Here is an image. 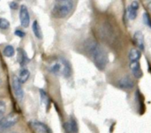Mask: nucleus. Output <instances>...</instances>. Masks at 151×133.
<instances>
[{
    "mask_svg": "<svg viewBox=\"0 0 151 133\" xmlns=\"http://www.w3.org/2000/svg\"><path fill=\"white\" fill-rule=\"evenodd\" d=\"M87 51L91 56L93 62L100 70H104L108 62V57L105 51L94 41H90L87 44Z\"/></svg>",
    "mask_w": 151,
    "mask_h": 133,
    "instance_id": "obj_1",
    "label": "nucleus"
},
{
    "mask_svg": "<svg viewBox=\"0 0 151 133\" xmlns=\"http://www.w3.org/2000/svg\"><path fill=\"white\" fill-rule=\"evenodd\" d=\"M73 8V0H59L57 1L53 9L52 14L58 19H64L70 14Z\"/></svg>",
    "mask_w": 151,
    "mask_h": 133,
    "instance_id": "obj_2",
    "label": "nucleus"
},
{
    "mask_svg": "<svg viewBox=\"0 0 151 133\" xmlns=\"http://www.w3.org/2000/svg\"><path fill=\"white\" fill-rule=\"evenodd\" d=\"M49 70L54 75L64 76L65 77H68L71 75L70 65L64 59H58L52 61L49 66Z\"/></svg>",
    "mask_w": 151,
    "mask_h": 133,
    "instance_id": "obj_3",
    "label": "nucleus"
},
{
    "mask_svg": "<svg viewBox=\"0 0 151 133\" xmlns=\"http://www.w3.org/2000/svg\"><path fill=\"white\" fill-rule=\"evenodd\" d=\"M19 120V116L16 113H11L6 116H4L0 122L1 129H8L14 126Z\"/></svg>",
    "mask_w": 151,
    "mask_h": 133,
    "instance_id": "obj_4",
    "label": "nucleus"
},
{
    "mask_svg": "<svg viewBox=\"0 0 151 133\" xmlns=\"http://www.w3.org/2000/svg\"><path fill=\"white\" fill-rule=\"evenodd\" d=\"M19 20L20 24L24 28H27L30 22V17L29 12L27 10V7L24 4H22L19 8Z\"/></svg>",
    "mask_w": 151,
    "mask_h": 133,
    "instance_id": "obj_5",
    "label": "nucleus"
},
{
    "mask_svg": "<svg viewBox=\"0 0 151 133\" xmlns=\"http://www.w3.org/2000/svg\"><path fill=\"white\" fill-rule=\"evenodd\" d=\"M12 88L13 92L19 100H21L24 97V92L21 87V82L19 81V77L13 76L12 77Z\"/></svg>",
    "mask_w": 151,
    "mask_h": 133,
    "instance_id": "obj_6",
    "label": "nucleus"
},
{
    "mask_svg": "<svg viewBox=\"0 0 151 133\" xmlns=\"http://www.w3.org/2000/svg\"><path fill=\"white\" fill-rule=\"evenodd\" d=\"M117 84L120 89H124V90H130V89H133L134 87V80L128 76H126L120 78L118 81Z\"/></svg>",
    "mask_w": 151,
    "mask_h": 133,
    "instance_id": "obj_7",
    "label": "nucleus"
},
{
    "mask_svg": "<svg viewBox=\"0 0 151 133\" xmlns=\"http://www.w3.org/2000/svg\"><path fill=\"white\" fill-rule=\"evenodd\" d=\"M134 41L135 45L138 49H140L142 52L145 51V40L144 36L141 31H136L134 35Z\"/></svg>",
    "mask_w": 151,
    "mask_h": 133,
    "instance_id": "obj_8",
    "label": "nucleus"
},
{
    "mask_svg": "<svg viewBox=\"0 0 151 133\" xmlns=\"http://www.w3.org/2000/svg\"><path fill=\"white\" fill-rule=\"evenodd\" d=\"M129 68L132 71V74L134 76V77L136 78H141L143 76L142 70L141 68V65L139 60H135V61H130L129 64Z\"/></svg>",
    "mask_w": 151,
    "mask_h": 133,
    "instance_id": "obj_9",
    "label": "nucleus"
},
{
    "mask_svg": "<svg viewBox=\"0 0 151 133\" xmlns=\"http://www.w3.org/2000/svg\"><path fill=\"white\" fill-rule=\"evenodd\" d=\"M30 126L34 132L37 133H48L50 132V129L42 123L37 122V121H33L30 123Z\"/></svg>",
    "mask_w": 151,
    "mask_h": 133,
    "instance_id": "obj_10",
    "label": "nucleus"
},
{
    "mask_svg": "<svg viewBox=\"0 0 151 133\" xmlns=\"http://www.w3.org/2000/svg\"><path fill=\"white\" fill-rule=\"evenodd\" d=\"M64 129L66 132H78L77 123L74 119H71L64 124Z\"/></svg>",
    "mask_w": 151,
    "mask_h": 133,
    "instance_id": "obj_11",
    "label": "nucleus"
},
{
    "mask_svg": "<svg viewBox=\"0 0 151 133\" xmlns=\"http://www.w3.org/2000/svg\"><path fill=\"white\" fill-rule=\"evenodd\" d=\"M142 56V51L138 48H132L128 52V59L130 61L139 60Z\"/></svg>",
    "mask_w": 151,
    "mask_h": 133,
    "instance_id": "obj_12",
    "label": "nucleus"
},
{
    "mask_svg": "<svg viewBox=\"0 0 151 133\" xmlns=\"http://www.w3.org/2000/svg\"><path fill=\"white\" fill-rule=\"evenodd\" d=\"M18 52H19V54H18V60H19V63L21 65V66H25L28 61H29V59L27 58L26 52L24 50L22 49H18Z\"/></svg>",
    "mask_w": 151,
    "mask_h": 133,
    "instance_id": "obj_13",
    "label": "nucleus"
},
{
    "mask_svg": "<svg viewBox=\"0 0 151 133\" xmlns=\"http://www.w3.org/2000/svg\"><path fill=\"white\" fill-rule=\"evenodd\" d=\"M30 76V72L27 69V68H22L20 71H19V81L21 82V84H25L28 78Z\"/></svg>",
    "mask_w": 151,
    "mask_h": 133,
    "instance_id": "obj_14",
    "label": "nucleus"
},
{
    "mask_svg": "<svg viewBox=\"0 0 151 133\" xmlns=\"http://www.w3.org/2000/svg\"><path fill=\"white\" fill-rule=\"evenodd\" d=\"M32 28H33V32H34V35L38 38V39H41L42 35V29L40 28V25L38 23L37 20H35L33 22V26H32Z\"/></svg>",
    "mask_w": 151,
    "mask_h": 133,
    "instance_id": "obj_15",
    "label": "nucleus"
},
{
    "mask_svg": "<svg viewBox=\"0 0 151 133\" xmlns=\"http://www.w3.org/2000/svg\"><path fill=\"white\" fill-rule=\"evenodd\" d=\"M3 53L5 57H12L14 55V48L12 45H7L4 47Z\"/></svg>",
    "mask_w": 151,
    "mask_h": 133,
    "instance_id": "obj_16",
    "label": "nucleus"
},
{
    "mask_svg": "<svg viewBox=\"0 0 151 133\" xmlns=\"http://www.w3.org/2000/svg\"><path fill=\"white\" fill-rule=\"evenodd\" d=\"M137 11L138 10L134 9V8H132V7L129 6L128 7V11H127V12H128V18L130 20H135L136 17H137Z\"/></svg>",
    "mask_w": 151,
    "mask_h": 133,
    "instance_id": "obj_17",
    "label": "nucleus"
},
{
    "mask_svg": "<svg viewBox=\"0 0 151 133\" xmlns=\"http://www.w3.org/2000/svg\"><path fill=\"white\" fill-rule=\"evenodd\" d=\"M40 95H41V101L43 105L47 106L48 105V102H49V99H48V96H47V93L43 91V90H40Z\"/></svg>",
    "mask_w": 151,
    "mask_h": 133,
    "instance_id": "obj_18",
    "label": "nucleus"
},
{
    "mask_svg": "<svg viewBox=\"0 0 151 133\" xmlns=\"http://www.w3.org/2000/svg\"><path fill=\"white\" fill-rule=\"evenodd\" d=\"M9 27H10V22L4 18H0V28L7 29Z\"/></svg>",
    "mask_w": 151,
    "mask_h": 133,
    "instance_id": "obj_19",
    "label": "nucleus"
},
{
    "mask_svg": "<svg viewBox=\"0 0 151 133\" xmlns=\"http://www.w3.org/2000/svg\"><path fill=\"white\" fill-rule=\"evenodd\" d=\"M142 18H143V22L145 23V25H147L149 28H151V18L150 14L148 12H144Z\"/></svg>",
    "mask_w": 151,
    "mask_h": 133,
    "instance_id": "obj_20",
    "label": "nucleus"
},
{
    "mask_svg": "<svg viewBox=\"0 0 151 133\" xmlns=\"http://www.w3.org/2000/svg\"><path fill=\"white\" fill-rule=\"evenodd\" d=\"M5 108H6V107H5L4 102L0 100V114H3L4 115V113L5 111Z\"/></svg>",
    "mask_w": 151,
    "mask_h": 133,
    "instance_id": "obj_21",
    "label": "nucleus"
},
{
    "mask_svg": "<svg viewBox=\"0 0 151 133\" xmlns=\"http://www.w3.org/2000/svg\"><path fill=\"white\" fill-rule=\"evenodd\" d=\"M15 35L19 36V37H24L25 36V33L22 30H16L15 31Z\"/></svg>",
    "mask_w": 151,
    "mask_h": 133,
    "instance_id": "obj_22",
    "label": "nucleus"
},
{
    "mask_svg": "<svg viewBox=\"0 0 151 133\" xmlns=\"http://www.w3.org/2000/svg\"><path fill=\"white\" fill-rule=\"evenodd\" d=\"M10 7H11L12 9H17V8H18V4H17V3H15V2H11V3H10Z\"/></svg>",
    "mask_w": 151,
    "mask_h": 133,
    "instance_id": "obj_23",
    "label": "nucleus"
},
{
    "mask_svg": "<svg viewBox=\"0 0 151 133\" xmlns=\"http://www.w3.org/2000/svg\"><path fill=\"white\" fill-rule=\"evenodd\" d=\"M148 8L151 11V0L149 2V4H148Z\"/></svg>",
    "mask_w": 151,
    "mask_h": 133,
    "instance_id": "obj_24",
    "label": "nucleus"
},
{
    "mask_svg": "<svg viewBox=\"0 0 151 133\" xmlns=\"http://www.w3.org/2000/svg\"><path fill=\"white\" fill-rule=\"evenodd\" d=\"M4 116V115H3V114H0V122H1V120H2V118H3V117H4V116Z\"/></svg>",
    "mask_w": 151,
    "mask_h": 133,
    "instance_id": "obj_25",
    "label": "nucleus"
},
{
    "mask_svg": "<svg viewBox=\"0 0 151 133\" xmlns=\"http://www.w3.org/2000/svg\"><path fill=\"white\" fill-rule=\"evenodd\" d=\"M0 84H1V80H0Z\"/></svg>",
    "mask_w": 151,
    "mask_h": 133,
    "instance_id": "obj_26",
    "label": "nucleus"
},
{
    "mask_svg": "<svg viewBox=\"0 0 151 133\" xmlns=\"http://www.w3.org/2000/svg\"><path fill=\"white\" fill-rule=\"evenodd\" d=\"M56 1H59V0H56Z\"/></svg>",
    "mask_w": 151,
    "mask_h": 133,
    "instance_id": "obj_27",
    "label": "nucleus"
}]
</instances>
